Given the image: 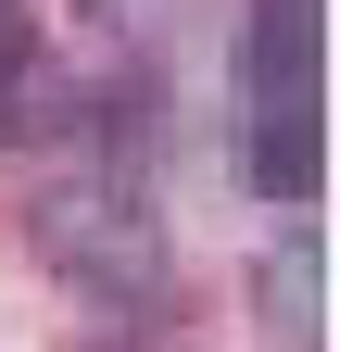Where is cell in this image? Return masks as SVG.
Listing matches in <instances>:
<instances>
[{
	"instance_id": "8992f818",
	"label": "cell",
	"mask_w": 340,
	"mask_h": 352,
	"mask_svg": "<svg viewBox=\"0 0 340 352\" xmlns=\"http://www.w3.org/2000/svg\"><path fill=\"white\" fill-rule=\"evenodd\" d=\"M89 13H139V0H89Z\"/></svg>"
},
{
	"instance_id": "7a4b0ae2",
	"label": "cell",
	"mask_w": 340,
	"mask_h": 352,
	"mask_svg": "<svg viewBox=\"0 0 340 352\" xmlns=\"http://www.w3.org/2000/svg\"><path fill=\"white\" fill-rule=\"evenodd\" d=\"M240 176H252L265 201H315V176H328L315 101H240Z\"/></svg>"
},
{
	"instance_id": "3957f363",
	"label": "cell",
	"mask_w": 340,
	"mask_h": 352,
	"mask_svg": "<svg viewBox=\"0 0 340 352\" xmlns=\"http://www.w3.org/2000/svg\"><path fill=\"white\" fill-rule=\"evenodd\" d=\"M240 101H315V0H252Z\"/></svg>"
},
{
	"instance_id": "5b68a950",
	"label": "cell",
	"mask_w": 340,
	"mask_h": 352,
	"mask_svg": "<svg viewBox=\"0 0 340 352\" xmlns=\"http://www.w3.org/2000/svg\"><path fill=\"white\" fill-rule=\"evenodd\" d=\"M0 38H25V0H0Z\"/></svg>"
},
{
	"instance_id": "6da1fadb",
	"label": "cell",
	"mask_w": 340,
	"mask_h": 352,
	"mask_svg": "<svg viewBox=\"0 0 340 352\" xmlns=\"http://www.w3.org/2000/svg\"><path fill=\"white\" fill-rule=\"evenodd\" d=\"M38 252H51L76 289H151L164 227H151V201H139L126 164H89V176H51V189H38Z\"/></svg>"
},
{
	"instance_id": "277c9868",
	"label": "cell",
	"mask_w": 340,
	"mask_h": 352,
	"mask_svg": "<svg viewBox=\"0 0 340 352\" xmlns=\"http://www.w3.org/2000/svg\"><path fill=\"white\" fill-rule=\"evenodd\" d=\"M252 302H265V327H277V340H303V327H315V302H328L315 252H303V239H277V252H265V277H252Z\"/></svg>"
}]
</instances>
